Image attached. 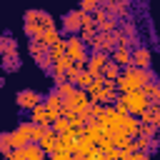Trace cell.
Masks as SVG:
<instances>
[{
  "mask_svg": "<svg viewBox=\"0 0 160 160\" xmlns=\"http://www.w3.org/2000/svg\"><path fill=\"white\" fill-rule=\"evenodd\" d=\"M158 80V75L150 68H138V65H128L122 68L120 78H118V88L120 92H132V90H142L148 82Z\"/></svg>",
  "mask_w": 160,
  "mask_h": 160,
  "instance_id": "1",
  "label": "cell"
},
{
  "mask_svg": "<svg viewBox=\"0 0 160 160\" xmlns=\"http://www.w3.org/2000/svg\"><path fill=\"white\" fill-rule=\"evenodd\" d=\"M65 40H68V55H70L75 62H80V65L88 68V60H90V55H88V42H85L80 35H68Z\"/></svg>",
  "mask_w": 160,
  "mask_h": 160,
  "instance_id": "3",
  "label": "cell"
},
{
  "mask_svg": "<svg viewBox=\"0 0 160 160\" xmlns=\"http://www.w3.org/2000/svg\"><path fill=\"white\" fill-rule=\"evenodd\" d=\"M38 142H40V145L45 148V152L50 155V152H52V150L58 148V130H55V128L50 125V130H48V132H45V135H42V138L38 140Z\"/></svg>",
  "mask_w": 160,
  "mask_h": 160,
  "instance_id": "16",
  "label": "cell"
},
{
  "mask_svg": "<svg viewBox=\"0 0 160 160\" xmlns=\"http://www.w3.org/2000/svg\"><path fill=\"white\" fill-rule=\"evenodd\" d=\"M55 90H58V92H60V95H62V98L68 100V98H70V95H72V92L78 90V85H75V82H70V80H65V82L55 85Z\"/></svg>",
  "mask_w": 160,
  "mask_h": 160,
  "instance_id": "27",
  "label": "cell"
},
{
  "mask_svg": "<svg viewBox=\"0 0 160 160\" xmlns=\"http://www.w3.org/2000/svg\"><path fill=\"white\" fill-rule=\"evenodd\" d=\"M30 120H32V122H40V125H52V120H50V110H48L45 102L35 105V108L30 110Z\"/></svg>",
  "mask_w": 160,
  "mask_h": 160,
  "instance_id": "13",
  "label": "cell"
},
{
  "mask_svg": "<svg viewBox=\"0 0 160 160\" xmlns=\"http://www.w3.org/2000/svg\"><path fill=\"white\" fill-rule=\"evenodd\" d=\"M120 98L128 102V110L132 112V115H138L140 118V112L150 105V98L142 92V90H132V92H120Z\"/></svg>",
  "mask_w": 160,
  "mask_h": 160,
  "instance_id": "6",
  "label": "cell"
},
{
  "mask_svg": "<svg viewBox=\"0 0 160 160\" xmlns=\"http://www.w3.org/2000/svg\"><path fill=\"white\" fill-rule=\"evenodd\" d=\"M62 32H68V35H78L80 30H82V25H85V10H80V8H75V10H68L65 15H62Z\"/></svg>",
  "mask_w": 160,
  "mask_h": 160,
  "instance_id": "5",
  "label": "cell"
},
{
  "mask_svg": "<svg viewBox=\"0 0 160 160\" xmlns=\"http://www.w3.org/2000/svg\"><path fill=\"white\" fill-rule=\"evenodd\" d=\"M120 72H122V70H120V65L110 58V62H108V65H105V70H102V78H108V80H118V78H120Z\"/></svg>",
  "mask_w": 160,
  "mask_h": 160,
  "instance_id": "23",
  "label": "cell"
},
{
  "mask_svg": "<svg viewBox=\"0 0 160 160\" xmlns=\"http://www.w3.org/2000/svg\"><path fill=\"white\" fill-rule=\"evenodd\" d=\"M42 102L48 105V110H55V112H62V110H65V98H62L58 90H52L50 95H45Z\"/></svg>",
  "mask_w": 160,
  "mask_h": 160,
  "instance_id": "15",
  "label": "cell"
},
{
  "mask_svg": "<svg viewBox=\"0 0 160 160\" xmlns=\"http://www.w3.org/2000/svg\"><path fill=\"white\" fill-rule=\"evenodd\" d=\"M50 158H52V160H70V158H75V152H72V150H65V148H55V150L50 152Z\"/></svg>",
  "mask_w": 160,
  "mask_h": 160,
  "instance_id": "29",
  "label": "cell"
},
{
  "mask_svg": "<svg viewBox=\"0 0 160 160\" xmlns=\"http://www.w3.org/2000/svg\"><path fill=\"white\" fill-rule=\"evenodd\" d=\"M98 148V142L92 140V138H88L85 132H80L78 135V148H75V158L78 160H82V158H88L90 160V155H92V150Z\"/></svg>",
  "mask_w": 160,
  "mask_h": 160,
  "instance_id": "10",
  "label": "cell"
},
{
  "mask_svg": "<svg viewBox=\"0 0 160 160\" xmlns=\"http://www.w3.org/2000/svg\"><path fill=\"white\" fill-rule=\"evenodd\" d=\"M120 38H122L120 30H112V32H98V38L92 40V48H95V50H102V52H112V50L120 45Z\"/></svg>",
  "mask_w": 160,
  "mask_h": 160,
  "instance_id": "7",
  "label": "cell"
},
{
  "mask_svg": "<svg viewBox=\"0 0 160 160\" xmlns=\"http://www.w3.org/2000/svg\"><path fill=\"white\" fill-rule=\"evenodd\" d=\"M32 40H35V38H32ZM38 40H40V42H45L48 48H52V45H55V42H60L62 38H60V32H58V28H50V30H42Z\"/></svg>",
  "mask_w": 160,
  "mask_h": 160,
  "instance_id": "18",
  "label": "cell"
},
{
  "mask_svg": "<svg viewBox=\"0 0 160 160\" xmlns=\"http://www.w3.org/2000/svg\"><path fill=\"white\" fill-rule=\"evenodd\" d=\"M0 52H2V55L18 52V42L12 40V35H2V40H0Z\"/></svg>",
  "mask_w": 160,
  "mask_h": 160,
  "instance_id": "22",
  "label": "cell"
},
{
  "mask_svg": "<svg viewBox=\"0 0 160 160\" xmlns=\"http://www.w3.org/2000/svg\"><path fill=\"white\" fill-rule=\"evenodd\" d=\"M62 55H68V40H65V38L50 48V58H52V60H60Z\"/></svg>",
  "mask_w": 160,
  "mask_h": 160,
  "instance_id": "24",
  "label": "cell"
},
{
  "mask_svg": "<svg viewBox=\"0 0 160 160\" xmlns=\"http://www.w3.org/2000/svg\"><path fill=\"white\" fill-rule=\"evenodd\" d=\"M42 100H45V98H40V92H38V90H30V88H28V90H18V95H15L18 108H20V110H28V112H30L35 105H40Z\"/></svg>",
  "mask_w": 160,
  "mask_h": 160,
  "instance_id": "8",
  "label": "cell"
},
{
  "mask_svg": "<svg viewBox=\"0 0 160 160\" xmlns=\"http://www.w3.org/2000/svg\"><path fill=\"white\" fill-rule=\"evenodd\" d=\"M115 158H120V148H118V145L105 148V160H115Z\"/></svg>",
  "mask_w": 160,
  "mask_h": 160,
  "instance_id": "31",
  "label": "cell"
},
{
  "mask_svg": "<svg viewBox=\"0 0 160 160\" xmlns=\"http://www.w3.org/2000/svg\"><path fill=\"white\" fill-rule=\"evenodd\" d=\"M142 92L150 98V102H155V105H160V82L158 80H152V82H148L145 88H142Z\"/></svg>",
  "mask_w": 160,
  "mask_h": 160,
  "instance_id": "19",
  "label": "cell"
},
{
  "mask_svg": "<svg viewBox=\"0 0 160 160\" xmlns=\"http://www.w3.org/2000/svg\"><path fill=\"white\" fill-rule=\"evenodd\" d=\"M108 62H110V52L95 50V52L90 55V60H88V70H90L92 75H102V70H105Z\"/></svg>",
  "mask_w": 160,
  "mask_h": 160,
  "instance_id": "9",
  "label": "cell"
},
{
  "mask_svg": "<svg viewBox=\"0 0 160 160\" xmlns=\"http://www.w3.org/2000/svg\"><path fill=\"white\" fill-rule=\"evenodd\" d=\"M28 52H30L32 58H38V55H45V52H50V48L35 38V40H30V42H28Z\"/></svg>",
  "mask_w": 160,
  "mask_h": 160,
  "instance_id": "20",
  "label": "cell"
},
{
  "mask_svg": "<svg viewBox=\"0 0 160 160\" xmlns=\"http://www.w3.org/2000/svg\"><path fill=\"white\" fill-rule=\"evenodd\" d=\"M108 10H110L115 18H128V12H130V0H112V2L108 5Z\"/></svg>",
  "mask_w": 160,
  "mask_h": 160,
  "instance_id": "17",
  "label": "cell"
},
{
  "mask_svg": "<svg viewBox=\"0 0 160 160\" xmlns=\"http://www.w3.org/2000/svg\"><path fill=\"white\" fill-rule=\"evenodd\" d=\"M100 8V0H80V10H85V12H95Z\"/></svg>",
  "mask_w": 160,
  "mask_h": 160,
  "instance_id": "30",
  "label": "cell"
},
{
  "mask_svg": "<svg viewBox=\"0 0 160 160\" xmlns=\"http://www.w3.org/2000/svg\"><path fill=\"white\" fill-rule=\"evenodd\" d=\"M150 62H152V52H150V48H145V45H135V48H132V65H138V68H150Z\"/></svg>",
  "mask_w": 160,
  "mask_h": 160,
  "instance_id": "11",
  "label": "cell"
},
{
  "mask_svg": "<svg viewBox=\"0 0 160 160\" xmlns=\"http://www.w3.org/2000/svg\"><path fill=\"white\" fill-rule=\"evenodd\" d=\"M158 130H160V128H155L152 122H142V120H140V130H138V135L152 140V138H158Z\"/></svg>",
  "mask_w": 160,
  "mask_h": 160,
  "instance_id": "26",
  "label": "cell"
},
{
  "mask_svg": "<svg viewBox=\"0 0 160 160\" xmlns=\"http://www.w3.org/2000/svg\"><path fill=\"white\" fill-rule=\"evenodd\" d=\"M48 152H45V148L38 142V140H32V142H28V145H22V148H15L12 152H10V160H42Z\"/></svg>",
  "mask_w": 160,
  "mask_h": 160,
  "instance_id": "4",
  "label": "cell"
},
{
  "mask_svg": "<svg viewBox=\"0 0 160 160\" xmlns=\"http://www.w3.org/2000/svg\"><path fill=\"white\" fill-rule=\"evenodd\" d=\"M95 78H98V75H92V72L85 68V70L80 72V78H78V88H85V90H88V88L92 85V80H95Z\"/></svg>",
  "mask_w": 160,
  "mask_h": 160,
  "instance_id": "28",
  "label": "cell"
},
{
  "mask_svg": "<svg viewBox=\"0 0 160 160\" xmlns=\"http://www.w3.org/2000/svg\"><path fill=\"white\" fill-rule=\"evenodd\" d=\"M35 60V65L40 68V70H45V72H52V58H50V52H45V55H38V58H32Z\"/></svg>",
  "mask_w": 160,
  "mask_h": 160,
  "instance_id": "25",
  "label": "cell"
},
{
  "mask_svg": "<svg viewBox=\"0 0 160 160\" xmlns=\"http://www.w3.org/2000/svg\"><path fill=\"white\" fill-rule=\"evenodd\" d=\"M2 68H5L8 72H12V70H20V55H18V52L2 55Z\"/></svg>",
  "mask_w": 160,
  "mask_h": 160,
  "instance_id": "21",
  "label": "cell"
},
{
  "mask_svg": "<svg viewBox=\"0 0 160 160\" xmlns=\"http://www.w3.org/2000/svg\"><path fill=\"white\" fill-rule=\"evenodd\" d=\"M140 120H142V122H152L155 128H160V105L150 102V105L140 112Z\"/></svg>",
  "mask_w": 160,
  "mask_h": 160,
  "instance_id": "14",
  "label": "cell"
},
{
  "mask_svg": "<svg viewBox=\"0 0 160 160\" xmlns=\"http://www.w3.org/2000/svg\"><path fill=\"white\" fill-rule=\"evenodd\" d=\"M110 58L120 65V68H128V65H132V48H125V45H118L112 52H110Z\"/></svg>",
  "mask_w": 160,
  "mask_h": 160,
  "instance_id": "12",
  "label": "cell"
},
{
  "mask_svg": "<svg viewBox=\"0 0 160 160\" xmlns=\"http://www.w3.org/2000/svg\"><path fill=\"white\" fill-rule=\"evenodd\" d=\"M90 105H92L90 92H88L85 88H78V90H75V92H72V95L65 100V110H62V112H65L68 118H75L80 110H88Z\"/></svg>",
  "mask_w": 160,
  "mask_h": 160,
  "instance_id": "2",
  "label": "cell"
}]
</instances>
